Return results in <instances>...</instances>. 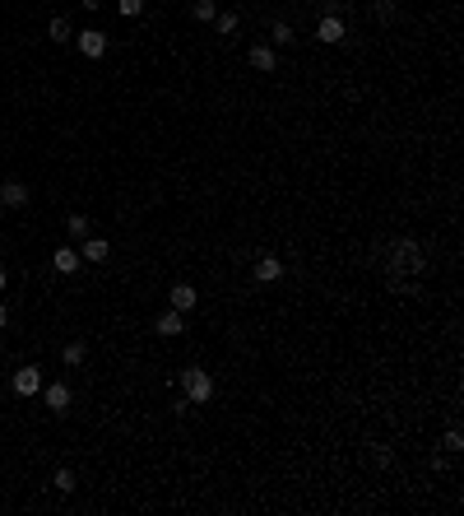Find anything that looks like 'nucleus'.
<instances>
[{
  "label": "nucleus",
  "instance_id": "f257e3e1",
  "mask_svg": "<svg viewBox=\"0 0 464 516\" xmlns=\"http://www.w3.org/2000/svg\"><path fill=\"white\" fill-rule=\"evenodd\" d=\"M181 386H186V400H190V405L214 400V377L204 372V368H186V372H181Z\"/></svg>",
  "mask_w": 464,
  "mask_h": 516
},
{
  "label": "nucleus",
  "instance_id": "f03ea898",
  "mask_svg": "<svg viewBox=\"0 0 464 516\" xmlns=\"http://www.w3.org/2000/svg\"><path fill=\"white\" fill-rule=\"evenodd\" d=\"M390 256H395V270H409V275H418V270H422V251H418L413 242H395V247H390Z\"/></svg>",
  "mask_w": 464,
  "mask_h": 516
},
{
  "label": "nucleus",
  "instance_id": "7ed1b4c3",
  "mask_svg": "<svg viewBox=\"0 0 464 516\" xmlns=\"http://www.w3.org/2000/svg\"><path fill=\"white\" fill-rule=\"evenodd\" d=\"M0 205H10V209H24V205H28V187H24L19 177L0 182Z\"/></svg>",
  "mask_w": 464,
  "mask_h": 516
},
{
  "label": "nucleus",
  "instance_id": "20e7f679",
  "mask_svg": "<svg viewBox=\"0 0 464 516\" xmlns=\"http://www.w3.org/2000/svg\"><path fill=\"white\" fill-rule=\"evenodd\" d=\"M79 266H84V261H79L75 247H56V251H51V270H56V275H75Z\"/></svg>",
  "mask_w": 464,
  "mask_h": 516
},
{
  "label": "nucleus",
  "instance_id": "39448f33",
  "mask_svg": "<svg viewBox=\"0 0 464 516\" xmlns=\"http://www.w3.org/2000/svg\"><path fill=\"white\" fill-rule=\"evenodd\" d=\"M251 275H256L260 284H274L278 275H283V261H278V256H256V266H251Z\"/></svg>",
  "mask_w": 464,
  "mask_h": 516
},
{
  "label": "nucleus",
  "instance_id": "423d86ee",
  "mask_svg": "<svg viewBox=\"0 0 464 516\" xmlns=\"http://www.w3.org/2000/svg\"><path fill=\"white\" fill-rule=\"evenodd\" d=\"M42 391V372L37 368H19L15 372V395H37Z\"/></svg>",
  "mask_w": 464,
  "mask_h": 516
},
{
  "label": "nucleus",
  "instance_id": "0eeeda50",
  "mask_svg": "<svg viewBox=\"0 0 464 516\" xmlns=\"http://www.w3.org/2000/svg\"><path fill=\"white\" fill-rule=\"evenodd\" d=\"M79 51H84L89 61H98V56L107 51V37H102L98 28H84V33H79Z\"/></svg>",
  "mask_w": 464,
  "mask_h": 516
},
{
  "label": "nucleus",
  "instance_id": "6e6552de",
  "mask_svg": "<svg viewBox=\"0 0 464 516\" xmlns=\"http://www.w3.org/2000/svg\"><path fill=\"white\" fill-rule=\"evenodd\" d=\"M42 395H46V409H51V414H65V409H70V386H65V381H51Z\"/></svg>",
  "mask_w": 464,
  "mask_h": 516
},
{
  "label": "nucleus",
  "instance_id": "1a4fd4ad",
  "mask_svg": "<svg viewBox=\"0 0 464 516\" xmlns=\"http://www.w3.org/2000/svg\"><path fill=\"white\" fill-rule=\"evenodd\" d=\"M316 37H321V42H343V19L339 15H325L321 24H316Z\"/></svg>",
  "mask_w": 464,
  "mask_h": 516
},
{
  "label": "nucleus",
  "instance_id": "9d476101",
  "mask_svg": "<svg viewBox=\"0 0 464 516\" xmlns=\"http://www.w3.org/2000/svg\"><path fill=\"white\" fill-rule=\"evenodd\" d=\"M195 302H200V293H195L190 284H172V307H177V312H190Z\"/></svg>",
  "mask_w": 464,
  "mask_h": 516
},
{
  "label": "nucleus",
  "instance_id": "9b49d317",
  "mask_svg": "<svg viewBox=\"0 0 464 516\" xmlns=\"http://www.w3.org/2000/svg\"><path fill=\"white\" fill-rule=\"evenodd\" d=\"M107 237H89V242H84V251H79V261H98V266H102V261H107Z\"/></svg>",
  "mask_w": 464,
  "mask_h": 516
},
{
  "label": "nucleus",
  "instance_id": "f8f14e48",
  "mask_svg": "<svg viewBox=\"0 0 464 516\" xmlns=\"http://www.w3.org/2000/svg\"><path fill=\"white\" fill-rule=\"evenodd\" d=\"M158 335H186V321H181V312H177V307L158 316Z\"/></svg>",
  "mask_w": 464,
  "mask_h": 516
},
{
  "label": "nucleus",
  "instance_id": "ddd939ff",
  "mask_svg": "<svg viewBox=\"0 0 464 516\" xmlns=\"http://www.w3.org/2000/svg\"><path fill=\"white\" fill-rule=\"evenodd\" d=\"M251 65L269 75V70H274V47H251Z\"/></svg>",
  "mask_w": 464,
  "mask_h": 516
},
{
  "label": "nucleus",
  "instance_id": "4468645a",
  "mask_svg": "<svg viewBox=\"0 0 464 516\" xmlns=\"http://www.w3.org/2000/svg\"><path fill=\"white\" fill-rule=\"evenodd\" d=\"M84 354H89V349H84V340H75V344H65V368H79V363H84Z\"/></svg>",
  "mask_w": 464,
  "mask_h": 516
},
{
  "label": "nucleus",
  "instance_id": "2eb2a0df",
  "mask_svg": "<svg viewBox=\"0 0 464 516\" xmlns=\"http://www.w3.org/2000/svg\"><path fill=\"white\" fill-rule=\"evenodd\" d=\"M89 214H70V219H65V233H75V237H89Z\"/></svg>",
  "mask_w": 464,
  "mask_h": 516
},
{
  "label": "nucleus",
  "instance_id": "dca6fc26",
  "mask_svg": "<svg viewBox=\"0 0 464 516\" xmlns=\"http://www.w3.org/2000/svg\"><path fill=\"white\" fill-rule=\"evenodd\" d=\"M51 484H56V488H61V493H75V474H70V470H56V474H51Z\"/></svg>",
  "mask_w": 464,
  "mask_h": 516
},
{
  "label": "nucleus",
  "instance_id": "f3484780",
  "mask_svg": "<svg viewBox=\"0 0 464 516\" xmlns=\"http://www.w3.org/2000/svg\"><path fill=\"white\" fill-rule=\"evenodd\" d=\"M214 28L228 37V33H237V15H214Z\"/></svg>",
  "mask_w": 464,
  "mask_h": 516
},
{
  "label": "nucleus",
  "instance_id": "a211bd4d",
  "mask_svg": "<svg viewBox=\"0 0 464 516\" xmlns=\"http://www.w3.org/2000/svg\"><path fill=\"white\" fill-rule=\"evenodd\" d=\"M116 10H121L125 19H135L139 10H144V0H116Z\"/></svg>",
  "mask_w": 464,
  "mask_h": 516
},
{
  "label": "nucleus",
  "instance_id": "6ab92c4d",
  "mask_svg": "<svg viewBox=\"0 0 464 516\" xmlns=\"http://www.w3.org/2000/svg\"><path fill=\"white\" fill-rule=\"evenodd\" d=\"M195 19L209 24V19H214V0H195Z\"/></svg>",
  "mask_w": 464,
  "mask_h": 516
},
{
  "label": "nucleus",
  "instance_id": "aec40b11",
  "mask_svg": "<svg viewBox=\"0 0 464 516\" xmlns=\"http://www.w3.org/2000/svg\"><path fill=\"white\" fill-rule=\"evenodd\" d=\"M51 37H56V42H65V37H75V33H70V24H65V19H51Z\"/></svg>",
  "mask_w": 464,
  "mask_h": 516
},
{
  "label": "nucleus",
  "instance_id": "412c9836",
  "mask_svg": "<svg viewBox=\"0 0 464 516\" xmlns=\"http://www.w3.org/2000/svg\"><path fill=\"white\" fill-rule=\"evenodd\" d=\"M376 19L390 24V19H395V0H376Z\"/></svg>",
  "mask_w": 464,
  "mask_h": 516
},
{
  "label": "nucleus",
  "instance_id": "4be33fe9",
  "mask_svg": "<svg viewBox=\"0 0 464 516\" xmlns=\"http://www.w3.org/2000/svg\"><path fill=\"white\" fill-rule=\"evenodd\" d=\"M441 447H446V452H460V447H464V438H460V428H450L446 438H441Z\"/></svg>",
  "mask_w": 464,
  "mask_h": 516
},
{
  "label": "nucleus",
  "instance_id": "5701e85b",
  "mask_svg": "<svg viewBox=\"0 0 464 516\" xmlns=\"http://www.w3.org/2000/svg\"><path fill=\"white\" fill-rule=\"evenodd\" d=\"M274 42H293V28H288V24H274Z\"/></svg>",
  "mask_w": 464,
  "mask_h": 516
},
{
  "label": "nucleus",
  "instance_id": "b1692460",
  "mask_svg": "<svg viewBox=\"0 0 464 516\" xmlns=\"http://www.w3.org/2000/svg\"><path fill=\"white\" fill-rule=\"evenodd\" d=\"M5 284H10V275H5V266H0V293H5Z\"/></svg>",
  "mask_w": 464,
  "mask_h": 516
},
{
  "label": "nucleus",
  "instance_id": "393cba45",
  "mask_svg": "<svg viewBox=\"0 0 464 516\" xmlns=\"http://www.w3.org/2000/svg\"><path fill=\"white\" fill-rule=\"evenodd\" d=\"M5 326H10V312H5V307H0V330H5Z\"/></svg>",
  "mask_w": 464,
  "mask_h": 516
}]
</instances>
